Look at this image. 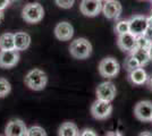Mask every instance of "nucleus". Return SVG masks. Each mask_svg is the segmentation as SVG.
Instances as JSON below:
<instances>
[{"label": "nucleus", "mask_w": 152, "mask_h": 136, "mask_svg": "<svg viewBox=\"0 0 152 136\" xmlns=\"http://www.w3.org/2000/svg\"><path fill=\"white\" fill-rule=\"evenodd\" d=\"M25 85L33 91H42L48 84V76L43 71L34 68L25 75Z\"/></svg>", "instance_id": "1"}, {"label": "nucleus", "mask_w": 152, "mask_h": 136, "mask_svg": "<svg viewBox=\"0 0 152 136\" xmlns=\"http://www.w3.org/2000/svg\"><path fill=\"white\" fill-rule=\"evenodd\" d=\"M69 52L75 59H86L92 53V44L85 38H78L70 43Z\"/></svg>", "instance_id": "2"}, {"label": "nucleus", "mask_w": 152, "mask_h": 136, "mask_svg": "<svg viewBox=\"0 0 152 136\" xmlns=\"http://www.w3.org/2000/svg\"><path fill=\"white\" fill-rule=\"evenodd\" d=\"M43 16H45V9L42 5L39 2H28L24 6L22 10L23 20L31 24L41 22L43 20Z\"/></svg>", "instance_id": "3"}, {"label": "nucleus", "mask_w": 152, "mask_h": 136, "mask_svg": "<svg viewBox=\"0 0 152 136\" xmlns=\"http://www.w3.org/2000/svg\"><path fill=\"white\" fill-rule=\"evenodd\" d=\"M98 69H99V73L102 77L113 78L118 75V73L121 71V65L116 58L107 57V58H103L99 63Z\"/></svg>", "instance_id": "4"}, {"label": "nucleus", "mask_w": 152, "mask_h": 136, "mask_svg": "<svg viewBox=\"0 0 152 136\" xmlns=\"http://www.w3.org/2000/svg\"><path fill=\"white\" fill-rule=\"evenodd\" d=\"M91 113L98 120H104L113 113V104L109 101L96 99L91 105Z\"/></svg>", "instance_id": "5"}, {"label": "nucleus", "mask_w": 152, "mask_h": 136, "mask_svg": "<svg viewBox=\"0 0 152 136\" xmlns=\"http://www.w3.org/2000/svg\"><path fill=\"white\" fill-rule=\"evenodd\" d=\"M95 94H96V99L111 102L116 97L117 90L113 82L107 81V82H102L101 84L98 85V87L95 90Z\"/></svg>", "instance_id": "6"}, {"label": "nucleus", "mask_w": 152, "mask_h": 136, "mask_svg": "<svg viewBox=\"0 0 152 136\" xmlns=\"http://www.w3.org/2000/svg\"><path fill=\"white\" fill-rule=\"evenodd\" d=\"M134 115L141 121H151L152 120V102L149 100H143L135 104Z\"/></svg>", "instance_id": "7"}, {"label": "nucleus", "mask_w": 152, "mask_h": 136, "mask_svg": "<svg viewBox=\"0 0 152 136\" xmlns=\"http://www.w3.org/2000/svg\"><path fill=\"white\" fill-rule=\"evenodd\" d=\"M102 5L103 4L100 0H82L80 10L86 17H95L102 12Z\"/></svg>", "instance_id": "8"}, {"label": "nucleus", "mask_w": 152, "mask_h": 136, "mask_svg": "<svg viewBox=\"0 0 152 136\" xmlns=\"http://www.w3.org/2000/svg\"><path fill=\"white\" fill-rule=\"evenodd\" d=\"M123 12V6L118 0H108L102 5V13L108 20H118Z\"/></svg>", "instance_id": "9"}, {"label": "nucleus", "mask_w": 152, "mask_h": 136, "mask_svg": "<svg viewBox=\"0 0 152 136\" xmlns=\"http://www.w3.org/2000/svg\"><path fill=\"white\" fill-rule=\"evenodd\" d=\"M27 127L22 119H12L5 127L6 136H26Z\"/></svg>", "instance_id": "10"}, {"label": "nucleus", "mask_w": 152, "mask_h": 136, "mask_svg": "<svg viewBox=\"0 0 152 136\" xmlns=\"http://www.w3.org/2000/svg\"><path fill=\"white\" fill-rule=\"evenodd\" d=\"M19 61V51L14 50H0V67L13 68Z\"/></svg>", "instance_id": "11"}, {"label": "nucleus", "mask_w": 152, "mask_h": 136, "mask_svg": "<svg viewBox=\"0 0 152 136\" xmlns=\"http://www.w3.org/2000/svg\"><path fill=\"white\" fill-rule=\"evenodd\" d=\"M117 44L119 47L121 51L124 52H133L136 48H137V43H136V36L132 34L131 32H127L125 34H121L118 35L117 39Z\"/></svg>", "instance_id": "12"}, {"label": "nucleus", "mask_w": 152, "mask_h": 136, "mask_svg": "<svg viewBox=\"0 0 152 136\" xmlns=\"http://www.w3.org/2000/svg\"><path fill=\"white\" fill-rule=\"evenodd\" d=\"M129 22V32L134 34L135 36L139 35H143L145 31L148 30V23H146V16L143 15H135Z\"/></svg>", "instance_id": "13"}, {"label": "nucleus", "mask_w": 152, "mask_h": 136, "mask_svg": "<svg viewBox=\"0 0 152 136\" xmlns=\"http://www.w3.org/2000/svg\"><path fill=\"white\" fill-rule=\"evenodd\" d=\"M55 35L60 41H69L74 35V27L68 22H60L55 27Z\"/></svg>", "instance_id": "14"}, {"label": "nucleus", "mask_w": 152, "mask_h": 136, "mask_svg": "<svg viewBox=\"0 0 152 136\" xmlns=\"http://www.w3.org/2000/svg\"><path fill=\"white\" fill-rule=\"evenodd\" d=\"M15 36V49L17 51H25L31 45V36L26 32H16Z\"/></svg>", "instance_id": "15"}, {"label": "nucleus", "mask_w": 152, "mask_h": 136, "mask_svg": "<svg viewBox=\"0 0 152 136\" xmlns=\"http://www.w3.org/2000/svg\"><path fill=\"white\" fill-rule=\"evenodd\" d=\"M129 81L131 83L134 85H143L145 84L149 79L148 73L145 71V69L143 67H139L134 71H129Z\"/></svg>", "instance_id": "16"}, {"label": "nucleus", "mask_w": 152, "mask_h": 136, "mask_svg": "<svg viewBox=\"0 0 152 136\" xmlns=\"http://www.w3.org/2000/svg\"><path fill=\"white\" fill-rule=\"evenodd\" d=\"M58 136H80V129L75 123L65 121L58 128Z\"/></svg>", "instance_id": "17"}, {"label": "nucleus", "mask_w": 152, "mask_h": 136, "mask_svg": "<svg viewBox=\"0 0 152 136\" xmlns=\"http://www.w3.org/2000/svg\"><path fill=\"white\" fill-rule=\"evenodd\" d=\"M131 55H133L134 57L137 59L141 67L148 65L152 60L149 49H144V48H136L133 52H131Z\"/></svg>", "instance_id": "18"}, {"label": "nucleus", "mask_w": 152, "mask_h": 136, "mask_svg": "<svg viewBox=\"0 0 152 136\" xmlns=\"http://www.w3.org/2000/svg\"><path fill=\"white\" fill-rule=\"evenodd\" d=\"M15 36L13 33H4L0 35V50H14Z\"/></svg>", "instance_id": "19"}, {"label": "nucleus", "mask_w": 152, "mask_h": 136, "mask_svg": "<svg viewBox=\"0 0 152 136\" xmlns=\"http://www.w3.org/2000/svg\"><path fill=\"white\" fill-rule=\"evenodd\" d=\"M124 66H125V68H126L128 71H134V69H136V68L141 67L140 63L137 61V59L135 58L133 55H131V53H129V56L125 59Z\"/></svg>", "instance_id": "20"}, {"label": "nucleus", "mask_w": 152, "mask_h": 136, "mask_svg": "<svg viewBox=\"0 0 152 136\" xmlns=\"http://www.w3.org/2000/svg\"><path fill=\"white\" fill-rule=\"evenodd\" d=\"M12 91V85L6 78L0 77V99L6 97Z\"/></svg>", "instance_id": "21"}, {"label": "nucleus", "mask_w": 152, "mask_h": 136, "mask_svg": "<svg viewBox=\"0 0 152 136\" xmlns=\"http://www.w3.org/2000/svg\"><path fill=\"white\" fill-rule=\"evenodd\" d=\"M115 32L117 33L118 35L129 32V22L127 20H123L117 22L116 25H115Z\"/></svg>", "instance_id": "22"}, {"label": "nucleus", "mask_w": 152, "mask_h": 136, "mask_svg": "<svg viewBox=\"0 0 152 136\" xmlns=\"http://www.w3.org/2000/svg\"><path fill=\"white\" fill-rule=\"evenodd\" d=\"M26 136H47V132L43 127L34 125V126H31L30 128H27Z\"/></svg>", "instance_id": "23"}, {"label": "nucleus", "mask_w": 152, "mask_h": 136, "mask_svg": "<svg viewBox=\"0 0 152 136\" xmlns=\"http://www.w3.org/2000/svg\"><path fill=\"white\" fill-rule=\"evenodd\" d=\"M136 43H137V48H144V49H149L152 44V42L144 34L136 36Z\"/></svg>", "instance_id": "24"}, {"label": "nucleus", "mask_w": 152, "mask_h": 136, "mask_svg": "<svg viewBox=\"0 0 152 136\" xmlns=\"http://www.w3.org/2000/svg\"><path fill=\"white\" fill-rule=\"evenodd\" d=\"M58 7L63 8V9H69L74 6L75 0H55Z\"/></svg>", "instance_id": "25"}, {"label": "nucleus", "mask_w": 152, "mask_h": 136, "mask_svg": "<svg viewBox=\"0 0 152 136\" xmlns=\"http://www.w3.org/2000/svg\"><path fill=\"white\" fill-rule=\"evenodd\" d=\"M80 136H98V134L91 128H84L82 132H80Z\"/></svg>", "instance_id": "26"}, {"label": "nucleus", "mask_w": 152, "mask_h": 136, "mask_svg": "<svg viewBox=\"0 0 152 136\" xmlns=\"http://www.w3.org/2000/svg\"><path fill=\"white\" fill-rule=\"evenodd\" d=\"M10 5V0H0V10L6 9Z\"/></svg>", "instance_id": "27"}, {"label": "nucleus", "mask_w": 152, "mask_h": 136, "mask_svg": "<svg viewBox=\"0 0 152 136\" xmlns=\"http://www.w3.org/2000/svg\"><path fill=\"white\" fill-rule=\"evenodd\" d=\"M104 136H124V135L121 134V132H118V130H111V132H108Z\"/></svg>", "instance_id": "28"}, {"label": "nucleus", "mask_w": 152, "mask_h": 136, "mask_svg": "<svg viewBox=\"0 0 152 136\" xmlns=\"http://www.w3.org/2000/svg\"><path fill=\"white\" fill-rule=\"evenodd\" d=\"M144 35H145L146 38H148V39H149L152 42V28H149V27H148V30L145 31Z\"/></svg>", "instance_id": "29"}, {"label": "nucleus", "mask_w": 152, "mask_h": 136, "mask_svg": "<svg viewBox=\"0 0 152 136\" xmlns=\"http://www.w3.org/2000/svg\"><path fill=\"white\" fill-rule=\"evenodd\" d=\"M146 23H148V27L152 28V14L150 16H146Z\"/></svg>", "instance_id": "30"}, {"label": "nucleus", "mask_w": 152, "mask_h": 136, "mask_svg": "<svg viewBox=\"0 0 152 136\" xmlns=\"http://www.w3.org/2000/svg\"><path fill=\"white\" fill-rule=\"evenodd\" d=\"M139 136H152V133H151V132H148V130H145V132L140 133Z\"/></svg>", "instance_id": "31"}, {"label": "nucleus", "mask_w": 152, "mask_h": 136, "mask_svg": "<svg viewBox=\"0 0 152 136\" xmlns=\"http://www.w3.org/2000/svg\"><path fill=\"white\" fill-rule=\"evenodd\" d=\"M146 83H148V85H149V87L152 90V76L151 77H149V79H148V82H146Z\"/></svg>", "instance_id": "32"}, {"label": "nucleus", "mask_w": 152, "mask_h": 136, "mask_svg": "<svg viewBox=\"0 0 152 136\" xmlns=\"http://www.w3.org/2000/svg\"><path fill=\"white\" fill-rule=\"evenodd\" d=\"M4 20V10H0V23Z\"/></svg>", "instance_id": "33"}, {"label": "nucleus", "mask_w": 152, "mask_h": 136, "mask_svg": "<svg viewBox=\"0 0 152 136\" xmlns=\"http://www.w3.org/2000/svg\"><path fill=\"white\" fill-rule=\"evenodd\" d=\"M149 51H150V55H151V59H152V44H151V47L149 48Z\"/></svg>", "instance_id": "34"}, {"label": "nucleus", "mask_w": 152, "mask_h": 136, "mask_svg": "<svg viewBox=\"0 0 152 136\" xmlns=\"http://www.w3.org/2000/svg\"><path fill=\"white\" fill-rule=\"evenodd\" d=\"M101 2H106V1H108V0H100Z\"/></svg>", "instance_id": "35"}, {"label": "nucleus", "mask_w": 152, "mask_h": 136, "mask_svg": "<svg viewBox=\"0 0 152 136\" xmlns=\"http://www.w3.org/2000/svg\"><path fill=\"white\" fill-rule=\"evenodd\" d=\"M0 136H6V135H0Z\"/></svg>", "instance_id": "36"}, {"label": "nucleus", "mask_w": 152, "mask_h": 136, "mask_svg": "<svg viewBox=\"0 0 152 136\" xmlns=\"http://www.w3.org/2000/svg\"><path fill=\"white\" fill-rule=\"evenodd\" d=\"M151 2H152V0H151Z\"/></svg>", "instance_id": "37"}, {"label": "nucleus", "mask_w": 152, "mask_h": 136, "mask_svg": "<svg viewBox=\"0 0 152 136\" xmlns=\"http://www.w3.org/2000/svg\"><path fill=\"white\" fill-rule=\"evenodd\" d=\"M151 121H152V120H151Z\"/></svg>", "instance_id": "38"}]
</instances>
